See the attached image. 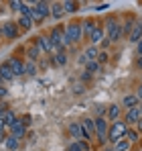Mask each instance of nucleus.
<instances>
[{
  "instance_id": "1",
  "label": "nucleus",
  "mask_w": 142,
  "mask_h": 151,
  "mask_svg": "<svg viewBox=\"0 0 142 151\" xmlns=\"http://www.w3.org/2000/svg\"><path fill=\"white\" fill-rule=\"evenodd\" d=\"M49 14H51V4H49V2H43V0H39V2H35V4H33L31 19H33L35 23H41V21H45Z\"/></svg>"
},
{
  "instance_id": "2",
  "label": "nucleus",
  "mask_w": 142,
  "mask_h": 151,
  "mask_svg": "<svg viewBox=\"0 0 142 151\" xmlns=\"http://www.w3.org/2000/svg\"><path fill=\"white\" fill-rule=\"evenodd\" d=\"M126 131H128V127L124 121H114L112 125H110V131H108V141H112V143H116L120 139H124L126 137Z\"/></svg>"
},
{
  "instance_id": "3",
  "label": "nucleus",
  "mask_w": 142,
  "mask_h": 151,
  "mask_svg": "<svg viewBox=\"0 0 142 151\" xmlns=\"http://www.w3.org/2000/svg\"><path fill=\"white\" fill-rule=\"evenodd\" d=\"M94 123H95V139H97V143L104 147V145L108 143V131H110V127L106 123V116H104V119H97V116H95Z\"/></svg>"
},
{
  "instance_id": "4",
  "label": "nucleus",
  "mask_w": 142,
  "mask_h": 151,
  "mask_svg": "<svg viewBox=\"0 0 142 151\" xmlns=\"http://www.w3.org/2000/svg\"><path fill=\"white\" fill-rule=\"evenodd\" d=\"M63 33H65V37L71 41V45L79 43L81 37H83V33H81V23H71V25H67L63 29Z\"/></svg>"
},
{
  "instance_id": "5",
  "label": "nucleus",
  "mask_w": 142,
  "mask_h": 151,
  "mask_svg": "<svg viewBox=\"0 0 142 151\" xmlns=\"http://www.w3.org/2000/svg\"><path fill=\"white\" fill-rule=\"evenodd\" d=\"M95 137V123L94 119H83L81 121V139H87V143H89V139Z\"/></svg>"
},
{
  "instance_id": "6",
  "label": "nucleus",
  "mask_w": 142,
  "mask_h": 151,
  "mask_svg": "<svg viewBox=\"0 0 142 151\" xmlns=\"http://www.w3.org/2000/svg\"><path fill=\"white\" fill-rule=\"evenodd\" d=\"M0 35H2V37H6V39H16V37H18V25H16V23H12V21L2 23Z\"/></svg>"
},
{
  "instance_id": "7",
  "label": "nucleus",
  "mask_w": 142,
  "mask_h": 151,
  "mask_svg": "<svg viewBox=\"0 0 142 151\" xmlns=\"http://www.w3.org/2000/svg\"><path fill=\"white\" fill-rule=\"evenodd\" d=\"M140 110H138V106L136 108H130V110H126V114H124V123H126V127L130 129V127L138 125V121H140Z\"/></svg>"
},
{
  "instance_id": "8",
  "label": "nucleus",
  "mask_w": 142,
  "mask_h": 151,
  "mask_svg": "<svg viewBox=\"0 0 142 151\" xmlns=\"http://www.w3.org/2000/svg\"><path fill=\"white\" fill-rule=\"evenodd\" d=\"M35 45H37L41 51H45V53H55V47H53L51 39L45 37V35H39V37L35 39Z\"/></svg>"
},
{
  "instance_id": "9",
  "label": "nucleus",
  "mask_w": 142,
  "mask_h": 151,
  "mask_svg": "<svg viewBox=\"0 0 142 151\" xmlns=\"http://www.w3.org/2000/svg\"><path fill=\"white\" fill-rule=\"evenodd\" d=\"M6 63L10 65V70H12L14 78L24 74V61H23V59H18V57H8V59H6Z\"/></svg>"
},
{
  "instance_id": "10",
  "label": "nucleus",
  "mask_w": 142,
  "mask_h": 151,
  "mask_svg": "<svg viewBox=\"0 0 142 151\" xmlns=\"http://www.w3.org/2000/svg\"><path fill=\"white\" fill-rule=\"evenodd\" d=\"M99 27L97 21H92V19H85L83 23H81V33H83V37H89L92 33H94L95 29Z\"/></svg>"
},
{
  "instance_id": "11",
  "label": "nucleus",
  "mask_w": 142,
  "mask_h": 151,
  "mask_svg": "<svg viewBox=\"0 0 142 151\" xmlns=\"http://www.w3.org/2000/svg\"><path fill=\"white\" fill-rule=\"evenodd\" d=\"M10 135H14L16 139H23L24 135H26V125H24L21 119H18V121H16L14 125L10 127Z\"/></svg>"
},
{
  "instance_id": "12",
  "label": "nucleus",
  "mask_w": 142,
  "mask_h": 151,
  "mask_svg": "<svg viewBox=\"0 0 142 151\" xmlns=\"http://www.w3.org/2000/svg\"><path fill=\"white\" fill-rule=\"evenodd\" d=\"M140 39H142V19H138L136 25H134V29H132V33H130V37H128V41L136 45Z\"/></svg>"
},
{
  "instance_id": "13",
  "label": "nucleus",
  "mask_w": 142,
  "mask_h": 151,
  "mask_svg": "<svg viewBox=\"0 0 142 151\" xmlns=\"http://www.w3.org/2000/svg\"><path fill=\"white\" fill-rule=\"evenodd\" d=\"M122 25V35L124 37H130V33H132V29H134V25H136V19L134 17H128L124 23H120Z\"/></svg>"
},
{
  "instance_id": "14",
  "label": "nucleus",
  "mask_w": 142,
  "mask_h": 151,
  "mask_svg": "<svg viewBox=\"0 0 142 151\" xmlns=\"http://www.w3.org/2000/svg\"><path fill=\"white\" fill-rule=\"evenodd\" d=\"M0 78L4 80V84L6 82H10V80H14V74H12V70H10V65L4 61V63H0Z\"/></svg>"
},
{
  "instance_id": "15",
  "label": "nucleus",
  "mask_w": 142,
  "mask_h": 151,
  "mask_svg": "<svg viewBox=\"0 0 142 151\" xmlns=\"http://www.w3.org/2000/svg\"><path fill=\"white\" fill-rule=\"evenodd\" d=\"M87 39H89V43H92V45H97V43H102V41L106 39V35H104V29H102V27H97V29H95V31L92 33V35H89V37H87Z\"/></svg>"
},
{
  "instance_id": "16",
  "label": "nucleus",
  "mask_w": 142,
  "mask_h": 151,
  "mask_svg": "<svg viewBox=\"0 0 142 151\" xmlns=\"http://www.w3.org/2000/svg\"><path fill=\"white\" fill-rule=\"evenodd\" d=\"M41 57V49L33 43L28 49H26V61H33V63H37V59Z\"/></svg>"
},
{
  "instance_id": "17",
  "label": "nucleus",
  "mask_w": 142,
  "mask_h": 151,
  "mask_svg": "<svg viewBox=\"0 0 142 151\" xmlns=\"http://www.w3.org/2000/svg\"><path fill=\"white\" fill-rule=\"evenodd\" d=\"M140 102L136 98V94H128V96H124V100H122V106L126 108V110H130V108H136Z\"/></svg>"
},
{
  "instance_id": "18",
  "label": "nucleus",
  "mask_w": 142,
  "mask_h": 151,
  "mask_svg": "<svg viewBox=\"0 0 142 151\" xmlns=\"http://www.w3.org/2000/svg\"><path fill=\"white\" fill-rule=\"evenodd\" d=\"M4 145H6L8 151H16L18 147H21V139H16L14 135H8V137L4 139Z\"/></svg>"
},
{
  "instance_id": "19",
  "label": "nucleus",
  "mask_w": 142,
  "mask_h": 151,
  "mask_svg": "<svg viewBox=\"0 0 142 151\" xmlns=\"http://www.w3.org/2000/svg\"><path fill=\"white\" fill-rule=\"evenodd\" d=\"M118 27H120V21L116 17H108V21H106V31H108V35H106V37H110Z\"/></svg>"
},
{
  "instance_id": "20",
  "label": "nucleus",
  "mask_w": 142,
  "mask_h": 151,
  "mask_svg": "<svg viewBox=\"0 0 142 151\" xmlns=\"http://www.w3.org/2000/svg\"><path fill=\"white\" fill-rule=\"evenodd\" d=\"M69 135L71 139L79 141L81 139V123H69Z\"/></svg>"
},
{
  "instance_id": "21",
  "label": "nucleus",
  "mask_w": 142,
  "mask_h": 151,
  "mask_svg": "<svg viewBox=\"0 0 142 151\" xmlns=\"http://www.w3.org/2000/svg\"><path fill=\"white\" fill-rule=\"evenodd\" d=\"M63 14H65L63 4H61V2H53V4H51V17H53V19H61Z\"/></svg>"
},
{
  "instance_id": "22",
  "label": "nucleus",
  "mask_w": 142,
  "mask_h": 151,
  "mask_svg": "<svg viewBox=\"0 0 142 151\" xmlns=\"http://www.w3.org/2000/svg\"><path fill=\"white\" fill-rule=\"evenodd\" d=\"M16 121H18V116L14 114V110H10V108H6V112H4V125H6L8 129H10V127L14 125Z\"/></svg>"
},
{
  "instance_id": "23",
  "label": "nucleus",
  "mask_w": 142,
  "mask_h": 151,
  "mask_svg": "<svg viewBox=\"0 0 142 151\" xmlns=\"http://www.w3.org/2000/svg\"><path fill=\"white\" fill-rule=\"evenodd\" d=\"M120 110H122L120 104H110V106H108V119L118 121V119H120Z\"/></svg>"
},
{
  "instance_id": "24",
  "label": "nucleus",
  "mask_w": 142,
  "mask_h": 151,
  "mask_svg": "<svg viewBox=\"0 0 142 151\" xmlns=\"http://www.w3.org/2000/svg\"><path fill=\"white\" fill-rule=\"evenodd\" d=\"M97 53H99V51H97L95 45H89V47H85V51H83V55H85L87 61H95V59H97Z\"/></svg>"
},
{
  "instance_id": "25",
  "label": "nucleus",
  "mask_w": 142,
  "mask_h": 151,
  "mask_svg": "<svg viewBox=\"0 0 142 151\" xmlns=\"http://www.w3.org/2000/svg\"><path fill=\"white\" fill-rule=\"evenodd\" d=\"M16 25L21 27V29H23V31H28V29H31V27L35 25V21H33V19H31V17H21V19H18V21H16Z\"/></svg>"
},
{
  "instance_id": "26",
  "label": "nucleus",
  "mask_w": 142,
  "mask_h": 151,
  "mask_svg": "<svg viewBox=\"0 0 142 151\" xmlns=\"http://www.w3.org/2000/svg\"><path fill=\"white\" fill-rule=\"evenodd\" d=\"M51 61H53V65H65V63H67V53H65V51L55 53V57H53Z\"/></svg>"
},
{
  "instance_id": "27",
  "label": "nucleus",
  "mask_w": 142,
  "mask_h": 151,
  "mask_svg": "<svg viewBox=\"0 0 142 151\" xmlns=\"http://www.w3.org/2000/svg\"><path fill=\"white\" fill-rule=\"evenodd\" d=\"M99 70H102V65H99L97 61H87V63H85V74L94 76V74H97Z\"/></svg>"
},
{
  "instance_id": "28",
  "label": "nucleus",
  "mask_w": 142,
  "mask_h": 151,
  "mask_svg": "<svg viewBox=\"0 0 142 151\" xmlns=\"http://www.w3.org/2000/svg\"><path fill=\"white\" fill-rule=\"evenodd\" d=\"M138 139H140V133H138L136 129H128V131H126V141H128V143H136Z\"/></svg>"
},
{
  "instance_id": "29",
  "label": "nucleus",
  "mask_w": 142,
  "mask_h": 151,
  "mask_svg": "<svg viewBox=\"0 0 142 151\" xmlns=\"http://www.w3.org/2000/svg\"><path fill=\"white\" fill-rule=\"evenodd\" d=\"M128 149H130V143L126 141V137L114 143V151H128Z\"/></svg>"
},
{
  "instance_id": "30",
  "label": "nucleus",
  "mask_w": 142,
  "mask_h": 151,
  "mask_svg": "<svg viewBox=\"0 0 142 151\" xmlns=\"http://www.w3.org/2000/svg\"><path fill=\"white\" fill-rule=\"evenodd\" d=\"M37 63H33V61H24V74L26 76H37Z\"/></svg>"
},
{
  "instance_id": "31",
  "label": "nucleus",
  "mask_w": 142,
  "mask_h": 151,
  "mask_svg": "<svg viewBox=\"0 0 142 151\" xmlns=\"http://www.w3.org/2000/svg\"><path fill=\"white\" fill-rule=\"evenodd\" d=\"M61 4H63V10H65V12H75V10H77V2H73V0L61 2Z\"/></svg>"
},
{
  "instance_id": "32",
  "label": "nucleus",
  "mask_w": 142,
  "mask_h": 151,
  "mask_svg": "<svg viewBox=\"0 0 142 151\" xmlns=\"http://www.w3.org/2000/svg\"><path fill=\"white\" fill-rule=\"evenodd\" d=\"M95 114H97V119H104V116L108 114V108L102 106V104H97V106H95Z\"/></svg>"
},
{
  "instance_id": "33",
  "label": "nucleus",
  "mask_w": 142,
  "mask_h": 151,
  "mask_svg": "<svg viewBox=\"0 0 142 151\" xmlns=\"http://www.w3.org/2000/svg\"><path fill=\"white\" fill-rule=\"evenodd\" d=\"M108 57H110V55H108L106 51H99V53H97V59H95V61H97V63L102 65V63H106V61H108Z\"/></svg>"
},
{
  "instance_id": "34",
  "label": "nucleus",
  "mask_w": 142,
  "mask_h": 151,
  "mask_svg": "<svg viewBox=\"0 0 142 151\" xmlns=\"http://www.w3.org/2000/svg\"><path fill=\"white\" fill-rule=\"evenodd\" d=\"M79 147H81V151H92V147H89V143L87 141H83V139H79V141H75Z\"/></svg>"
},
{
  "instance_id": "35",
  "label": "nucleus",
  "mask_w": 142,
  "mask_h": 151,
  "mask_svg": "<svg viewBox=\"0 0 142 151\" xmlns=\"http://www.w3.org/2000/svg\"><path fill=\"white\" fill-rule=\"evenodd\" d=\"M8 6H10V10H21V2L18 0H10Z\"/></svg>"
},
{
  "instance_id": "36",
  "label": "nucleus",
  "mask_w": 142,
  "mask_h": 151,
  "mask_svg": "<svg viewBox=\"0 0 142 151\" xmlns=\"http://www.w3.org/2000/svg\"><path fill=\"white\" fill-rule=\"evenodd\" d=\"M67 151H81V147H79V145H77L75 141H73V143H71L69 147H67Z\"/></svg>"
},
{
  "instance_id": "37",
  "label": "nucleus",
  "mask_w": 142,
  "mask_h": 151,
  "mask_svg": "<svg viewBox=\"0 0 142 151\" xmlns=\"http://www.w3.org/2000/svg\"><path fill=\"white\" fill-rule=\"evenodd\" d=\"M73 92H75V94H81V92H83V86H81V84H75V86H73Z\"/></svg>"
},
{
  "instance_id": "38",
  "label": "nucleus",
  "mask_w": 142,
  "mask_h": 151,
  "mask_svg": "<svg viewBox=\"0 0 142 151\" xmlns=\"http://www.w3.org/2000/svg\"><path fill=\"white\" fill-rule=\"evenodd\" d=\"M8 96V90H6V86H0V98H6Z\"/></svg>"
},
{
  "instance_id": "39",
  "label": "nucleus",
  "mask_w": 142,
  "mask_h": 151,
  "mask_svg": "<svg viewBox=\"0 0 142 151\" xmlns=\"http://www.w3.org/2000/svg\"><path fill=\"white\" fill-rule=\"evenodd\" d=\"M106 8H110V4H97L94 10H97V12H102V10H106Z\"/></svg>"
},
{
  "instance_id": "40",
  "label": "nucleus",
  "mask_w": 142,
  "mask_h": 151,
  "mask_svg": "<svg viewBox=\"0 0 142 151\" xmlns=\"http://www.w3.org/2000/svg\"><path fill=\"white\" fill-rule=\"evenodd\" d=\"M21 121H23L24 125L28 127V125H33V123H31V121H33V119H31V114H24V119H21Z\"/></svg>"
},
{
  "instance_id": "41",
  "label": "nucleus",
  "mask_w": 142,
  "mask_h": 151,
  "mask_svg": "<svg viewBox=\"0 0 142 151\" xmlns=\"http://www.w3.org/2000/svg\"><path fill=\"white\" fill-rule=\"evenodd\" d=\"M136 53H138V57H142V39L136 43Z\"/></svg>"
},
{
  "instance_id": "42",
  "label": "nucleus",
  "mask_w": 142,
  "mask_h": 151,
  "mask_svg": "<svg viewBox=\"0 0 142 151\" xmlns=\"http://www.w3.org/2000/svg\"><path fill=\"white\" fill-rule=\"evenodd\" d=\"M136 98H138V102H142V84L138 86V90H136Z\"/></svg>"
},
{
  "instance_id": "43",
  "label": "nucleus",
  "mask_w": 142,
  "mask_h": 151,
  "mask_svg": "<svg viewBox=\"0 0 142 151\" xmlns=\"http://www.w3.org/2000/svg\"><path fill=\"white\" fill-rule=\"evenodd\" d=\"M136 131H138V133H142V119L138 121V125H136Z\"/></svg>"
},
{
  "instance_id": "44",
  "label": "nucleus",
  "mask_w": 142,
  "mask_h": 151,
  "mask_svg": "<svg viewBox=\"0 0 142 151\" xmlns=\"http://www.w3.org/2000/svg\"><path fill=\"white\" fill-rule=\"evenodd\" d=\"M4 129H6V125H4V119H0V133H2Z\"/></svg>"
},
{
  "instance_id": "45",
  "label": "nucleus",
  "mask_w": 142,
  "mask_h": 151,
  "mask_svg": "<svg viewBox=\"0 0 142 151\" xmlns=\"http://www.w3.org/2000/svg\"><path fill=\"white\" fill-rule=\"evenodd\" d=\"M138 68L142 70V57H138Z\"/></svg>"
},
{
  "instance_id": "46",
  "label": "nucleus",
  "mask_w": 142,
  "mask_h": 151,
  "mask_svg": "<svg viewBox=\"0 0 142 151\" xmlns=\"http://www.w3.org/2000/svg\"><path fill=\"white\" fill-rule=\"evenodd\" d=\"M138 110H140V116H142V102L138 104Z\"/></svg>"
},
{
  "instance_id": "47",
  "label": "nucleus",
  "mask_w": 142,
  "mask_h": 151,
  "mask_svg": "<svg viewBox=\"0 0 142 151\" xmlns=\"http://www.w3.org/2000/svg\"><path fill=\"white\" fill-rule=\"evenodd\" d=\"M106 151H114V147H106Z\"/></svg>"
},
{
  "instance_id": "48",
  "label": "nucleus",
  "mask_w": 142,
  "mask_h": 151,
  "mask_svg": "<svg viewBox=\"0 0 142 151\" xmlns=\"http://www.w3.org/2000/svg\"><path fill=\"white\" fill-rule=\"evenodd\" d=\"M0 86H4V80H2V78H0Z\"/></svg>"
},
{
  "instance_id": "49",
  "label": "nucleus",
  "mask_w": 142,
  "mask_h": 151,
  "mask_svg": "<svg viewBox=\"0 0 142 151\" xmlns=\"http://www.w3.org/2000/svg\"><path fill=\"white\" fill-rule=\"evenodd\" d=\"M140 84H142V78H140Z\"/></svg>"
},
{
  "instance_id": "50",
  "label": "nucleus",
  "mask_w": 142,
  "mask_h": 151,
  "mask_svg": "<svg viewBox=\"0 0 142 151\" xmlns=\"http://www.w3.org/2000/svg\"><path fill=\"white\" fill-rule=\"evenodd\" d=\"M0 37H2V35H0Z\"/></svg>"
}]
</instances>
